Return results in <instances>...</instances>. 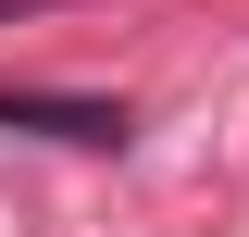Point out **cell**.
Wrapping results in <instances>:
<instances>
[{"label":"cell","instance_id":"1","mask_svg":"<svg viewBox=\"0 0 249 237\" xmlns=\"http://www.w3.org/2000/svg\"><path fill=\"white\" fill-rule=\"evenodd\" d=\"M0 125L62 138V150H124V100H75V88H0Z\"/></svg>","mask_w":249,"mask_h":237}]
</instances>
